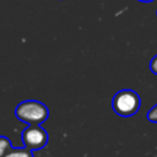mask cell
<instances>
[{
	"mask_svg": "<svg viewBox=\"0 0 157 157\" xmlns=\"http://www.w3.org/2000/svg\"><path fill=\"white\" fill-rule=\"evenodd\" d=\"M22 142L26 148L31 151H37L43 148L48 144V132L39 126V124H29V126L25 128L21 134Z\"/></svg>",
	"mask_w": 157,
	"mask_h": 157,
	"instance_id": "3",
	"label": "cell"
},
{
	"mask_svg": "<svg viewBox=\"0 0 157 157\" xmlns=\"http://www.w3.org/2000/svg\"><path fill=\"white\" fill-rule=\"evenodd\" d=\"M12 148L13 147L11 145V141L5 136H0V157H4L5 155H7Z\"/></svg>",
	"mask_w": 157,
	"mask_h": 157,
	"instance_id": "5",
	"label": "cell"
},
{
	"mask_svg": "<svg viewBox=\"0 0 157 157\" xmlns=\"http://www.w3.org/2000/svg\"><path fill=\"white\" fill-rule=\"evenodd\" d=\"M15 114L18 120L27 124H40L45 121L49 117L48 107L34 99H27L17 104Z\"/></svg>",
	"mask_w": 157,
	"mask_h": 157,
	"instance_id": "1",
	"label": "cell"
},
{
	"mask_svg": "<svg viewBox=\"0 0 157 157\" xmlns=\"http://www.w3.org/2000/svg\"><path fill=\"white\" fill-rule=\"evenodd\" d=\"M139 1H142V2H150V1H153V0H139Z\"/></svg>",
	"mask_w": 157,
	"mask_h": 157,
	"instance_id": "8",
	"label": "cell"
},
{
	"mask_svg": "<svg viewBox=\"0 0 157 157\" xmlns=\"http://www.w3.org/2000/svg\"><path fill=\"white\" fill-rule=\"evenodd\" d=\"M141 105L139 94L132 90H121L112 99L113 110L120 117H131L137 113Z\"/></svg>",
	"mask_w": 157,
	"mask_h": 157,
	"instance_id": "2",
	"label": "cell"
},
{
	"mask_svg": "<svg viewBox=\"0 0 157 157\" xmlns=\"http://www.w3.org/2000/svg\"><path fill=\"white\" fill-rule=\"evenodd\" d=\"M4 157H33V156H32V151L25 147V148H12Z\"/></svg>",
	"mask_w": 157,
	"mask_h": 157,
	"instance_id": "4",
	"label": "cell"
},
{
	"mask_svg": "<svg viewBox=\"0 0 157 157\" xmlns=\"http://www.w3.org/2000/svg\"><path fill=\"white\" fill-rule=\"evenodd\" d=\"M147 119L151 123H157V104H155L148 112H147Z\"/></svg>",
	"mask_w": 157,
	"mask_h": 157,
	"instance_id": "6",
	"label": "cell"
},
{
	"mask_svg": "<svg viewBox=\"0 0 157 157\" xmlns=\"http://www.w3.org/2000/svg\"><path fill=\"white\" fill-rule=\"evenodd\" d=\"M150 70H151L155 75H157V55L153 56L152 60L150 61Z\"/></svg>",
	"mask_w": 157,
	"mask_h": 157,
	"instance_id": "7",
	"label": "cell"
}]
</instances>
